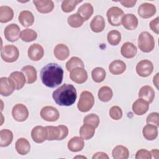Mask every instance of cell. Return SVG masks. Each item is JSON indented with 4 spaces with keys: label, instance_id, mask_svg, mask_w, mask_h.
<instances>
[{
    "label": "cell",
    "instance_id": "obj_1",
    "mask_svg": "<svg viewBox=\"0 0 159 159\" xmlns=\"http://www.w3.org/2000/svg\"><path fill=\"white\" fill-rule=\"evenodd\" d=\"M63 78V68L57 63H48L40 71L42 82L45 86L48 88H53L60 85L62 83Z\"/></svg>",
    "mask_w": 159,
    "mask_h": 159
},
{
    "label": "cell",
    "instance_id": "obj_2",
    "mask_svg": "<svg viewBox=\"0 0 159 159\" xmlns=\"http://www.w3.org/2000/svg\"><path fill=\"white\" fill-rule=\"evenodd\" d=\"M52 98L55 102L59 106H70L76 99V89L73 84L65 83L53 92Z\"/></svg>",
    "mask_w": 159,
    "mask_h": 159
},
{
    "label": "cell",
    "instance_id": "obj_3",
    "mask_svg": "<svg viewBox=\"0 0 159 159\" xmlns=\"http://www.w3.org/2000/svg\"><path fill=\"white\" fill-rule=\"evenodd\" d=\"M138 47L144 53L152 52L155 47L153 37L148 32H142L138 37Z\"/></svg>",
    "mask_w": 159,
    "mask_h": 159
},
{
    "label": "cell",
    "instance_id": "obj_4",
    "mask_svg": "<svg viewBox=\"0 0 159 159\" xmlns=\"http://www.w3.org/2000/svg\"><path fill=\"white\" fill-rule=\"evenodd\" d=\"M94 104L93 94L88 91H83L80 96L77 107L80 112H86L91 109Z\"/></svg>",
    "mask_w": 159,
    "mask_h": 159
},
{
    "label": "cell",
    "instance_id": "obj_5",
    "mask_svg": "<svg viewBox=\"0 0 159 159\" xmlns=\"http://www.w3.org/2000/svg\"><path fill=\"white\" fill-rule=\"evenodd\" d=\"M19 51L14 45H6L1 50V57L5 62L13 63L19 58Z\"/></svg>",
    "mask_w": 159,
    "mask_h": 159
},
{
    "label": "cell",
    "instance_id": "obj_6",
    "mask_svg": "<svg viewBox=\"0 0 159 159\" xmlns=\"http://www.w3.org/2000/svg\"><path fill=\"white\" fill-rule=\"evenodd\" d=\"M124 16V11L122 10V9L117 6L110 7L106 12L108 22L112 26L120 25L122 19Z\"/></svg>",
    "mask_w": 159,
    "mask_h": 159
},
{
    "label": "cell",
    "instance_id": "obj_7",
    "mask_svg": "<svg viewBox=\"0 0 159 159\" xmlns=\"http://www.w3.org/2000/svg\"><path fill=\"white\" fill-rule=\"evenodd\" d=\"M40 114L42 119L47 122L57 121L60 117L58 109L51 106H47L42 107Z\"/></svg>",
    "mask_w": 159,
    "mask_h": 159
},
{
    "label": "cell",
    "instance_id": "obj_8",
    "mask_svg": "<svg viewBox=\"0 0 159 159\" xmlns=\"http://www.w3.org/2000/svg\"><path fill=\"white\" fill-rule=\"evenodd\" d=\"M153 70V65L148 60H143L140 61L136 66V72L141 77L149 76Z\"/></svg>",
    "mask_w": 159,
    "mask_h": 159
},
{
    "label": "cell",
    "instance_id": "obj_9",
    "mask_svg": "<svg viewBox=\"0 0 159 159\" xmlns=\"http://www.w3.org/2000/svg\"><path fill=\"white\" fill-rule=\"evenodd\" d=\"M12 116L15 120L24 122L29 117L28 109L22 104H17L12 109Z\"/></svg>",
    "mask_w": 159,
    "mask_h": 159
},
{
    "label": "cell",
    "instance_id": "obj_10",
    "mask_svg": "<svg viewBox=\"0 0 159 159\" xmlns=\"http://www.w3.org/2000/svg\"><path fill=\"white\" fill-rule=\"evenodd\" d=\"M20 28L16 24H11L7 25L4 30L5 39L11 42L17 41L20 37Z\"/></svg>",
    "mask_w": 159,
    "mask_h": 159
},
{
    "label": "cell",
    "instance_id": "obj_11",
    "mask_svg": "<svg viewBox=\"0 0 159 159\" xmlns=\"http://www.w3.org/2000/svg\"><path fill=\"white\" fill-rule=\"evenodd\" d=\"M16 89L14 82L7 77L0 78V94L2 96H9L13 93Z\"/></svg>",
    "mask_w": 159,
    "mask_h": 159
},
{
    "label": "cell",
    "instance_id": "obj_12",
    "mask_svg": "<svg viewBox=\"0 0 159 159\" xmlns=\"http://www.w3.org/2000/svg\"><path fill=\"white\" fill-rule=\"evenodd\" d=\"M156 11L157 9L155 5L148 2H144L141 4L139 7L137 13L142 18L148 19L153 16Z\"/></svg>",
    "mask_w": 159,
    "mask_h": 159
},
{
    "label": "cell",
    "instance_id": "obj_13",
    "mask_svg": "<svg viewBox=\"0 0 159 159\" xmlns=\"http://www.w3.org/2000/svg\"><path fill=\"white\" fill-rule=\"evenodd\" d=\"M28 57L30 60L37 61L41 60L44 55V50L42 45L39 43H33L28 48Z\"/></svg>",
    "mask_w": 159,
    "mask_h": 159
},
{
    "label": "cell",
    "instance_id": "obj_14",
    "mask_svg": "<svg viewBox=\"0 0 159 159\" xmlns=\"http://www.w3.org/2000/svg\"><path fill=\"white\" fill-rule=\"evenodd\" d=\"M70 78L77 84H83L88 79V73L84 68H76L70 71Z\"/></svg>",
    "mask_w": 159,
    "mask_h": 159
},
{
    "label": "cell",
    "instance_id": "obj_15",
    "mask_svg": "<svg viewBox=\"0 0 159 159\" xmlns=\"http://www.w3.org/2000/svg\"><path fill=\"white\" fill-rule=\"evenodd\" d=\"M33 3L37 11L42 14L50 13L54 8V3L52 0H34Z\"/></svg>",
    "mask_w": 159,
    "mask_h": 159
},
{
    "label": "cell",
    "instance_id": "obj_16",
    "mask_svg": "<svg viewBox=\"0 0 159 159\" xmlns=\"http://www.w3.org/2000/svg\"><path fill=\"white\" fill-rule=\"evenodd\" d=\"M31 137L34 142L37 143L43 142L47 140V134L45 127L37 125L34 127L31 131Z\"/></svg>",
    "mask_w": 159,
    "mask_h": 159
},
{
    "label": "cell",
    "instance_id": "obj_17",
    "mask_svg": "<svg viewBox=\"0 0 159 159\" xmlns=\"http://www.w3.org/2000/svg\"><path fill=\"white\" fill-rule=\"evenodd\" d=\"M121 24L124 27L129 30H135L139 24L138 19L133 14H124L122 19Z\"/></svg>",
    "mask_w": 159,
    "mask_h": 159
},
{
    "label": "cell",
    "instance_id": "obj_18",
    "mask_svg": "<svg viewBox=\"0 0 159 159\" xmlns=\"http://www.w3.org/2000/svg\"><path fill=\"white\" fill-rule=\"evenodd\" d=\"M149 108V103L146 101L139 98L132 104V109L134 113L137 116H142L145 114Z\"/></svg>",
    "mask_w": 159,
    "mask_h": 159
},
{
    "label": "cell",
    "instance_id": "obj_19",
    "mask_svg": "<svg viewBox=\"0 0 159 159\" xmlns=\"http://www.w3.org/2000/svg\"><path fill=\"white\" fill-rule=\"evenodd\" d=\"M137 52L136 46L129 42H125L120 48V53L125 58H134Z\"/></svg>",
    "mask_w": 159,
    "mask_h": 159
},
{
    "label": "cell",
    "instance_id": "obj_20",
    "mask_svg": "<svg viewBox=\"0 0 159 159\" xmlns=\"http://www.w3.org/2000/svg\"><path fill=\"white\" fill-rule=\"evenodd\" d=\"M155 91L152 87L148 85H145L140 89L139 97L150 104L153 102L155 98Z\"/></svg>",
    "mask_w": 159,
    "mask_h": 159
},
{
    "label": "cell",
    "instance_id": "obj_21",
    "mask_svg": "<svg viewBox=\"0 0 159 159\" xmlns=\"http://www.w3.org/2000/svg\"><path fill=\"white\" fill-rule=\"evenodd\" d=\"M53 54L55 58L60 61L66 60L70 55V50L68 46L63 43L57 44L53 50Z\"/></svg>",
    "mask_w": 159,
    "mask_h": 159
},
{
    "label": "cell",
    "instance_id": "obj_22",
    "mask_svg": "<svg viewBox=\"0 0 159 159\" xmlns=\"http://www.w3.org/2000/svg\"><path fill=\"white\" fill-rule=\"evenodd\" d=\"M18 20L19 23L25 27H28L33 25L34 22V16L32 12L27 10L22 11L20 12Z\"/></svg>",
    "mask_w": 159,
    "mask_h": 159
},
{
    "label": "cell",
    "instance_id": "obj_23",
    "mask_svg": "<svg viewBox=\"0 0 159 159\" xmlns=\"http://www.w3.org/2000/svg\"><path fill=\"white\" fill-rule=\"evenodd\" d=\"M9 78L14 82L16 90L22 89L26 82V78L24 74L20 71H16L11 73L9 75Z\"/></svg>",
    "mask_w": 159,
    "mask_h": 159
},
{
    "label": "cell",
    "instance_id": "obj_24",
    "mask_svg": "<svg viewBox=\"0 0 159 159\" xmlns=\"http://www.w3.org/2000/svg\"><path fill=\"white\" fill-rule=\"evenodd\" d=\"M84 146V140L80 137H72L68 142L67 147L69 150L72 152H78L83 150Z\"/></svg>",
    "mask_w": 159,
    "mask_h": 159
},
{
    "label": "cell",
    "instance_id": "obj_25",
    "mask_svg": "<svg viewBox=\"0 0 159 159\" xmlns=\"http://www.w3.org/2000/svg\"><path fill=\"white\" fill-rule=\"evenodd\" d=\"M105 20L102 16L97 15L93 17L90 23L91 30L95 33H99L103 31L105 28Z\"/></svg>",
    "mask_w": 159,
    "mask_h": 159
},
{
    "label": "cell",
    "instance_id": "obj_26",
    "mask_svg": "<svg viewBox=\"0 0 159 159\" xmlns=\"http://www.w3.org/2000/svg\"><path fill=\"white\" fill-rule=\"evenodd\" d=\"M125 63L120 60H115L112 61L109 66V70L110 73L114 75H121L125 71Z\"/></svg>",
    "mask_w": 159,
    "mask_h": 159
},
{
    "label": "cell",
    "instance_id": "obj_27",
    "mask_svg": "<svg viewBox=\"0 0 159 159\" xmlns=\"http://www.w3.org/2000/svg\"><path fill=\"white\" fill-rule=\"evenodd\" d=\"M15 148L17 153L21 155H27L30 150V144L25 138H19L15 143Z\"/></svg>",
    "mask_w": 159,
    "mask_h": 159
},
{
    "label": "cell",
    "instance_id": "obj_28",
    "mask_svg": "<svg viewBox=\"0 0 159 159\" xmlns=\"http://www.w3.org/2000/svg\"><path fill=\"white\" fill-rule=\"evenodd\" d=\"M94 12V9L91 4L89 2H86L80 6L78 9L77 14H79L84 21L88 20L93 15Z\"/></svg>",
    "mask_w": 159,
    "mask_h": 159
},
{
    "label": "cell",
    "instance_id": "obj_29",
    "mask_svg": "<svg viewBox=\"0 0 159 159\" xmlns=\"http://www.w3.org/2000/svg\"><path fill=\"white\" fill-rule=\"evenodd\" d=\"M21 71L25 76L27 84H32L36 81L37 78V71L33 66L26 65L22 68Z\"/></svg>",
    "mask_w": 159,
    "mask_h": 159
},
{
    "label": "cell",
    "instance_id": "obj_30",
    "mask_svg": "<svg viewBox=\"0 0 159 159\" xmlns=\"http://www.w3.org/2000/svg\"><path fill=\"white\" fill-rule=\"evenodd\" d=\"M144 138L147 140H153L158 135V127L152 124H147L142 130Z\"/></svg>",
    "mask_w": 159,
    "mask_h": 159
},
{
    "label": "cell",
    "instance_id": "obj_31",
    "mask_svg": "<svg viewBox=\"0 0 159 159\" xmlns=\"http://www.w3.org/2000/svg\"><path fill=\"white\" fill-rule=\"evenodd\" d=\"M14 17L13 9L8 6H0V22L6 23Z\"/></svg>",
    "mask_w": 159,
    "mask_h": 159
},
{
    "label": "cell",
    "instance_id": "obj_32",
    "mask_svg": "<svg viewBox=\"0 0 159 159\" xmlns=\"http://www.w3.org/2000/svg\"><path fill=\"white\" fill-rule=\"evenodd\" d=\"M13 134L9 129H2L0 131V147H6L9 146L12 142Z\"/></svg>",
    "mask_w": 159,
    "mask_h": 159
},
{
    "label": "cell",
    "instance_id": "obj_33",
    "mask_svg": "<svg viewBox=\"0 0 159 159\" xmlns=\"http://www.w3.org/2000/svg\"><path fill=\"white\" fill-rule=\"evenodd\" d=\"M112 156L114 159H127L129 157V151L125 146L117 145L112 151Z\"/></svg>",
    "mask_w": 159,
    "mask_h": 159
},
{
    "label": "cell",
    "instance_id": "obj_34",
    "mask_svg": "<svg viewBox=\"0 0 159 159\" xmlns=\"http://www.w3.org/2000/svg\"><path fill=\"white\" fill-rule=\"evenodd\" d=\"M95 127L88 124H84L80 129V135L83 140L91 139L95 134Z\"/></svg>",
    "mask_w": 159,
    "mask_h": 159
},
{
    "label": "cell",
    "instance_id": "obj_35",
    "mask_svg": "<svg viewBox=\"0 0 159 159\" xmlns=\"http://www.w3.org/2000/svg\"><path fill=\"white\" fill-rule=\"evenodd\" d=\"M98 96L99 99L102 102H108L112 99L113 96L112 90L109 86H102L98 91Z\"/></svg>",
    "mask_w": 159,
    "mask_h": 159
},
{
    "label": "cell",
    "instance_id": "obj_36",
    "mask_svg": "<svg viewBox=\"0 0 159 159\" xmlns=\"http://www.w3.org/2000/svg\"><path fill=\"white\" fill-rule=\"evenodd\" d=\"M37 37V33L31 29H25L21 31L20 38L25 42H30L35 40Z\"/></svg>",
    "mask_w": 159,
    "mask_h": 159
},
{
    "label": "cell",
    "instance_id": "obj_37",
    "mask_svg": "<svg viewBox=\"0 0 159 159\" xmlns=\"http://www.w3.org/2000/svg\"><path fill=\"white\" fill-rule=\"evenodd\" d=\"M76 68H84V65L81 58L73 57L66 63V68L68 71H71Z\"/></svg>",
    "mask_w": 159,
    "mask_h": 159
},
{
    "label": "cell",
    "instance_id": "obj_38",
    "mask_svg": "<svg viewBox=\"0 0 159 159\" xmlns=\"http://www.w3.org/2000/svg\"><path fill=\"white\" fill-rule=\"evenodd\" d=\"M106 76V72L103 68L96 67L92 70L91 77L93 80L96 83L102 82Z\"/></svg>",
    "mask_w": 159,
    "mask_h": 159
},
{
    "label": "cell",
    "instance_id": "obj_39",
    "mask_svg": "<svg viewBox=\"0 0 159 159\" xmlns=\"http://www.w3.org/2000/svg\"><path fill=\"white\" fill-rule=\"evenodd\" d=\"M47 130V140L48 141L52 140H58L60 137V129L58 126L48 125L45 127Z\"/></svg>",
    "mask_w": 159,
    "mask_h": 159
},
{
    "label": "cell",
    "instance_id": "obj_40",
    "mask_svg": "<svg viewBox=\"0 0 159 159\" xmlns=\"http://www.w3.org/2000/svg\"><path fill=\"white\" fill-rule=\"evenodd\" d=\"M107 40L110 45L116 46L118 45L121 40V34L117 30H112L107 33Z\"/></svg>",
    "mask_w": 159,
    "mask_h": 159
},
{
    "label": "cell",
    "instance_id": "obj_41",
    "mask_svg": "<svg viewBox=\"0 0 159 159\" xmlns=\"http://www.w3.org/2000/svg\"><path fill=\"white\" fill-rule=\"evenodd\" d=\"M84 22V21L82 17L77 13L70 15L67 19L68 25L73 28H78L81 27Z\"/></svg>",
    "mask_w": 159,
    "mask_h": 159
},
{
    "label": "cell",
    "instance_id": "obj_42",
    "mask_svg": "<svg viewBox=\"0 0 159 159\" xmlns=\"http://www.w3.org/2000/svg\"><path fill=\"white\" fill-rule=\"evenodd\" d=\"M81 0H65L61 2V7L63 12L68 13L74 10L78 3L81 2Z\"/></svg>",
    "mask_w": 159,
    "mask_h": 159
},
{
    "label": "cell",
    "instance_id": "obj_43",
    "mask_svg": "<svg viewBox=\"0 0 159 159\" xmlns=\"http://www.w3.org/2000/svg\"><path fill=\"white\" fill-rule=\"evenodd\" d=\"M100 122L99 116L96 114H90L86 116L83 119V123L93 125L95 128L98 127Z\"/></svg>",
    "mask_w": 159,
    "mask_h": 159
},
{
    "label": "cell",
    "instance_id": "obj_44",
    "mask_svg": "<svg viewBox=\"0 0 159 159\" xmlns=\"http://www.w3.org/2000/svg\"><path fill=\"white\" fill-rule=\"evenodd\" d=\"M109 116L115 120H120L122 117V111L119 106H113L109 109Z\"/></svg>",
    "mask_w": 159,
    "mask_h": 159
},
{
    "label": "cell",
    "instance_id": "obj_45",
    "mask_svg": "<svg viewBox=\"0 0 159 159\" xmlns=\"http://www.w3.org/2000/svg\"><path fill=\"white\" fill-rule=\"evenodd\" d=\"M146 122L148 124H152L157 127L159 126V114L158 112H152L146 119Z\"/></svg>",
    "mask_w": 159,
    "mask_h": 159
},
{
    "label": "cell",
    "instance_id": "obj_46",
    "mask_svg": "<svg viewBox=\"0 0 159 159\" xmlns=\"http://www.w3.org/2000/svg\"><path fill=\"white\" fill-rule=\"evenodd\" d=\"M135 159H150L152 158V155L150 152L146 149H140L135 154Z\"/></svg>",
    "mask_w": 159,
    "mask_h": 159
},
{
    "label": "cell",
    "instance_id": "obj_47",
    "mask_svg": "<svg viewBox=\"0 0 159 159\" xmlns=\"http://www.w3.org/2000/svg\"><path fill=\"white\" fill-rule=\"evenodd\" d=\"M158 24H159V17H157L155 19H153L150 22V29L155 34H159V28H158Z\"/></svg>",
    "mask_w": 159,
    "mask_h": 159
},
{
    "label": "cell",
    "instance_id": "obj_48",
    "mask_svg": "<svg viewBox=\"0 0 159 159\" xmlns=\"http://www.w3.org/2000/svg\"><path fill=\"white\" fill-rule=\"evenodd\" d=\"M58 127L60 129V137L58 140H62L65 139L68 134V128L65 125H59Z\"/></svg>",
    "mask_w": 159,
    "mask_h": 159
},
{
    "label": "cell",
    "instance_id": "obj_49",
    "mask_svg": "<svg viewBox=\"0 0 159 159\" xmlns=\"http://www.w3.org/2000/svg\"><path fill=\"white\" fill-rule=\"evenodd\" d=\"M137 1L134 0V1H129V0H124V1H120V3L124 7H132L135 6V4H136Z\"/></svg>",
    "mask_w": 159,
    "mask_h": 159
},
{
    "label": "cell",
    "instance_id": "obj_50",
    "mask_svg": "<svg viewBox=\"0 0 159 159\" xmlns=\"http://www.w3.org/2000/svg\"><path fill=\"white\" fill-rule=\"evenodd\" d=\"M93 159H99V158H102V159H108L109 158V156L104 152H97L95 154H94V155L92 157Z\"/></svg>",
    "mask_w": 159,
    "mask_h": 159
},
{
    "label": "cell",
    "instance_id": "obj_51",
    "mask_svg": "<svg viewBox=\"0 0 159 159\" xmlns=\"http://www.w3.org/2000/svg\"><path fill=\"white\" fill-rule=\"evenodd\" d=\"M151 155L152 156H153V157H154L155 158L157 159L159 157V151L158 149H153L150 151Z\"/></svg>",
    "mask_w": 159,
    "mask_h": 159
},
{
    "label": "cell",
    "instance_id": "obj_52",
    "mask_svg": "<svg viewBox=\"0 0 159 159\" xmlns=\"http://www.w3.org/2000/svg\"><path fill=\"white\" fill-rule=\"evenodd\" d=\"M158 75H159L158 73H157L155 75V76L153 77V83L157 89H158Z\"/></svg>",
    "mask_w": 159,
    "mask_h": 159
},
{
    "label": "cell",
    "instance_id": "obj_53",
    "mask_svg": "<svg viewBox=\"0 0 159 159\" xmlns=\"http://www.w3.org/2000/svg\"><path fill=\"white\" fill-rule=\"evenodd\" d=\"M86 158V157H81V156H76V157H74V158Z\"/></svg>",
    "mask_w": 159,
    "mask_h": 159
}]
</instances>
